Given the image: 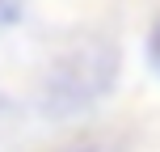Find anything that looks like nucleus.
<instances>
[{"instance_id":"obj_1","label":"nucleus","mask_w":160,"mask_h":152,"mask_svg":"<svg viewBox=\"0 0 160 152\" xmlns=\"http://www.w3.org/2000/svg\"><path fill=\"white\" fill-rule=\"evenodd\" d=\"M148 59H152V68L160 72V17H156L152 34H148Z\"/></svg>"},{"instance_id":"obj_2","label":"nucleus","mask_w":160,"mask_h":152,"mask_svg":"<svg viewBox=\"0 0 160 152\" xmlns=\"http://www.w3.org/2000/svg\"><path fill=\"white\" fill-rule=\"evenodd\" d=\"M21 4H25V0H0V25L17 21V13H21Z\"/></svg>"},{"instance_id":"obj_3","label":"nucleus","mask_w":160,"mask_h":152,"mask_svg":"<svg viewBox=\"0 0 160 152\" xmlns=\"http://www.w3.org/2000/svg\"><path fill=\"white\" fill-rule=\"evenodd\" d=\"M76 152H88V148H76Z\"/></svg>"}]
</instances>
